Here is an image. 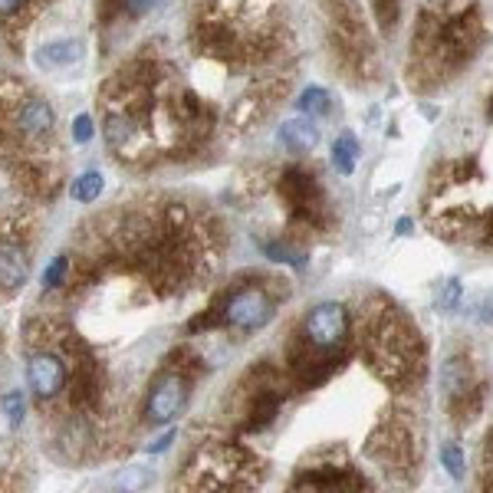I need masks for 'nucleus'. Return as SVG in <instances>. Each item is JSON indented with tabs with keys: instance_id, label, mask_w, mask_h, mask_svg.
<instances>
[{
	"instance_id": "nucleus-10",
	"label": "nucleus",
	"mask_w": 493,
	"mask_h": 493,
	"mask_svg": "<svg viewBox=\"0 0 493 493\" xmlns=\"http://www.w3.org/2000/svg\"><path fill=\"white\" fill-rule=\"evenodd\" d=\"M102 132H106L109 145L116 151H125L129 145H135V141L141 139L139 122L132 118V112H122V109H112V112H109L106 122H102Z\"/></svg>"
},
{
	"instance_id": "nucleus-29",
	"label": "nucleus",
	"mask_w": 493,
	"mask_h": 493,
	"mask_svg": "<svg viewBox=\"0 0 493 493\" xmlns=\"http://www.w3.org/2000/svg\"><path fill=\"white\" fill-rule=\"evenodd\" d=\"M20 7H23V0H0V13H4V17L13 11H20Z\"/></svg>"
},
{
	"instance_id": "nucleus-11",
	"label": "nucleus",
	"mask_w": 493,
	"mask_h": 493,
	"mask_svg": "<svg viewBox=\"0 0 493 493\" xmlns=\"http://www.w3.org/2000/svg\"><path fill=\"white\" fill-rule=\"evenodd\" d=\"M279 145L293 155H303V151H312L316 149V141H319V129L306 122V118H290V122H283L279 125Z\"/></svg>"
},
{
	"instance_id": "nucleus-12",
	"label": "nucleus",
	"mask_w": 493,
	"mask_h": 493,
	"mask_svg": "<svg viewBox=\"0 0 493 493\" xmlns=\"http://www.w3.org/2000/svg\"><path fill=\"white\" fill-rule=\"evenodd\" d=\"M17 125H20L23 135H46V132L53 129V109H50V102H44V99H30L27 106L17 112Z\"/></svg>"
},
{
	"instance_id": "nucleus-26",
	"label": "nucleus",
	"mask_w": 493,
	"mask_h": 493,
	"mask_svg": "<svg viewBox=\"0 0 493 493\" xmlns=\"http://www.w3.org/2000/svg\"><path fill=\"white\" fill-rule=\"evenodd\" d=\"M161 0H122V7H129L132 17H141V13H149L151 7H158Z\"/></svg>"
},
{
	"instance_id": "nucleus-28",
	"label": "nucleus",
	"mask_w": 493,
	"mask_h": 493,
	"mask_svg": "<svg viewBox=\"0 0 493 493\" xmlns=\"http://www.w3.org/2000/svg\"><path fill=\"white\" fill-rule=\"evenodd\" d=\"M125 477H129V481H125V487H141V477H149V473L139 471V467H132V471L125 473Z\"/></svg>"
},
{
	"instance_id": "nucleus-4",
	"label": "nucleus",
	"mask_w": 493,
	"mask_h": 493,
	"mask_svg": "<svg viewBox=\"0 0 493 493\" xmlns=\"http://www.w3.org/2000/svg\"><path fill=\"white\" fill-rule=\"evenodd\" d=\"M277 316V300L263 287H246L237 290L221 303V322L237 326V329H263Z\"/></svg>"
},
{
	"instance_id": "nucleus-23",
	"label": "nucleus",
	"mask_w": 493,
	"mask_h": 493,
	"mask_svg": "<svg viewBox=\"0 0 493 493\" xmlns=\"http://www.w3.org/2000/svg\"><path fill=\"white\" fill-rule=\"evenodd\" d=\"M66 267H69V257H56L53 263H50V270L44 273V290H56V287L63 283Z\"/></svg>"
},
{
	"instance_id": "nucleus-24",
	"label": "nucleus",
	"mask_w": 493,
	"mask_h": 493,
	"mask_svg": "<svg viewBox=\"0 0 493 493\" xmlns=\"http://www.w3.org/2000/svg\"><path fill=\"white\" fill-rule=\"evenodd\" d=\"M23 401H27V398H23V392H11V395L4 398V411H7V418H11L13 428H17V424L23 421V408H27Z\"/></svg>"
},
{
	"instance_id": "nucleus-5",
	"label": "nucleus",
	"mask_w": 493,
	"mask_h": 493,
	"mask_svg": "<svg viewBox=\"0 0 493 493\" xmlns=\"http://www.w3.org/2000/svg\"><path fill=\"white\" fill-rule=\"evenodd\" d=\"M188 395H191V378L184 368H174V372H165V376L155 382V388L149 392V401H145V421L149 424H168L182 415L188 408Z\"/></svg>"
},
{
	"instance_id": "nucleus-13",
	"label": "nucleus",
	"mask_w": 493,
	"mask_h": 493,
	"mask_svg": "<svg viewBox=\"0 0 493 493\" xmlns=\"http://www.w3.org/2000/svg\"><path fill=\"white\" fill-rule=\"evenodd\" d=\"M279 408H283V398L279 392H257L254 401H250V415H246V431H263L267 424H273L279 415Z\"/></svg>"
},
{
	"instance_id": "nucleus-8",
	"label": "nucleus",
	"mask_w": 493,
	"mask_h": 493,
	"mask_svg": "<svg viewBox=\"0 0 493 493\" xmlns=\"http://www.w3.org/2000/svg\"><path fill=\"white\" fill-rule=\"evenodd\" d=\"M368 483L352 471L343 467H312L306 473H296L293 490H365Z\"/></svg>"
},
{
	"instance_id": "nucleus-14",
	"label": "nucleus",
	"mask_w": 493,
	"mask_h": 493,
	"mask_svg": "<svg viewBox=\"0 0 493 493\" xmlns=\"http://www.w3.org/2000/svg\"><path fill=\"white\" fill-rule=\"evenodd\" d=\"M440 388H444L448 398H457L471 388V365H467V359L454 355V359L444 362V368H440Z\"/></svg>"
},
{
	"instance_id": "nucleus-7",
	"label": "nucleus",
	"mask_w": 493,
	"mask_h": 493,
	"mask_svg": "<svg viewBox=\"0 0 493 493\" xmlns=\"http://www.w3.org/2000/svg\"><path fill=\"white\" fill-rule=\"evenodd\" d=\"M27 376H30L33 395L40 401H50L66 385V365L53 352H36L30 359V365H27Z\"/></svg>"
},
{
	"instance_id": "nucleus-1",
	"label": "nucleus",
	"mask_w": 493,
	"mask_h": 493,
	"mask_svg": "<svg viewBox=\"0 0 493 493\" xmlns=\"http://www.w3.org/2000/svg\"><path fill=\"white\" fill-rule=\"evenodd\" d=\"M365 362L372 365L378 378H385L388 385H411L421 372V339L405 319V312L395 310L392 303L376 306V312L365 319L359 333Z\"/></svg>"
},
{
	"instance_id": "nucleus-30",
	"label": "nucleus",
	"mask_w": 493,
	"mask_h": 493,
	"mask_svg": "<svg viewBox=\"0 0 493 493\" xmlns=\"http://www.w3.org/2000/svg\"><path fill=\"white\" fill-rule=\"evenodd\" d=\"M411 230H415V227H411V221H408V217H401V221H398V237H408Z\"/></svg>"
},
{
	"instance_id": "nucleus-3",
	"label": "nucleus",
	"mask_w": 493,
	"mask_h": 493,
	"mask_svg": "<svg viewBox=\"0 0 493 493\" xmlns=\"http://www.w3.org/2000/svg\"><path fill=\"white\" fill-rule=\"evenodd\" d=\"M349 310L343 303L326 300L316 303L306 319H303V343L312 345V349H326V352H339L349 339Z\"/></svg>"
},
{
	"instance_id": "nucleus-6",
	"label": "nucleus",
	"mask_w": 493,
	"mask_h": 493,
	"mask_svg": "<svg viewBox=\"0 0 493 493\" xmlns=\"http://www.w3.org/2000/svg\"><path fill=\"white\" fill-rule=\"evenodd\" d=\"M368 457L385 471H401L411 464V434L401 424H385L368 438Z\"/></svg>"
},
{
	"instance_id": "nucleus-22",
	"label": "nucleus",
	"mask_w": 493,
	"mask_h": 493,
	"mask_svg": "<svg viewBox=\"0 0 493 493\" xmlns=\"http://www.w3.org/2000/svg\"><path fill=\"white\" fill-rule=\"evenodd\" d=\"M398 11H401V0H376V17L382 30H392L398 23Z\"/></svg>"
},
{
	"instance_id": "nucleus-19",
	"label": "nucleus",
	"mask_w": 493,
	"mask_h": 493,
	"mask_svg": "<svg viewBox=\"0 0 493 493\" xmlns=\"http://www.w3.org/2000/svg\"><path fill=\"white\" fill-rule=\"evenodd\" d=\"M296 106H300V112H310V116H326V112L333 109V96L322 86H310V89H303V96L296 99Z\"/></svg>"
},
{
	"instance_id": "nucleus-17",
	"label": "nucleus",
	"mask_w": 493,
	"mask_h": 493,
	"mask_svg": "<svg viewBox=\"0 0 493 493\" xmlns=\"http://www.w3.org/2000/svg\"><path fill=\"white\" fill-rule=\"evenodd\" d=\"M263 254H267L273 263H287V267H296V270H303L310 263V254L293 250L290 244H279V240H267V244H263Z\"/></svg>"
},
{
	"instance_id": "nucleus-31",
	"label": "nucleus",
	"mask_w": 493,
	"mask_h": 493,
	"mask_svg": "<svg viewBox=\"0 0 493 493\" xmlns=\"http://www.w3.org/2000/svg\"><path fill=\"white\" fill-rule=\"evenodd\" d=\"M487 471H493V440H490V448H487Z\"/></svg>"
},
{
	"instance_id": "nucleus-2",
	"label": "nucleus",
	"mask_w": 493,
	"mask_h": 493,
	"mask_svg": "<svg viewBox=\"0 0 493 493\" xmlns=\"http://www.w3.org/2000/svg\"><path fill=\"white\" fill-rule=\"evenodd\" d=\"M279 194H283V201H287V207H290V214L296 221H306V224H316V227H322L329 221L326 194H322L319 182L310 172L287 168L283 178H279Z\"/></svg>"
},
{
	"instance_id": "nucleus-20",
	"label": "nucleus",
	"mask_w": 493,
	"mask_h": 493,
	"mask_svg": "<svg viewBox=\"0 0 493 493\" xmlns=\"http://www.w3.org/2000/svg\"><path fill=\"white\" fill-rule=\"evenodd\" d=\"M461 296H464L461 279L450 277V279H444V283H440V290H438V300H434V306H438L440 312H454L457 306H461Z\"/></svg>"
},
{
	"instance_id": "nucleus-9",
	"label": "nucleus",
	"mask_w": 493,
	"mask_h": 493,
	"mask_svg": "<svg viewBox=\"0 0 493 493\" xmlns=\"http://www.w3.org/2000/svg\"><path fill=\"white\" fill-rule=\"evenodd\" d=\"M30 277V257L17 244L0 246V293L20 290Z\"/></svg>"
},
{
	"instance_id": "nucleus-16",
	"label": "nucleus",
	"mask_w": 493,
	"mask_h": 493,
	"mask_svg": "<svg viewBox=\"0 0 493 493\" xmlns=\"http://www.w3.org/2000/svg\"><path fill=\"white\" fill-rule=\"evenodd\" d=\"M83 56V44L79 40H63V44H46L36 50V60L44 66H66V63H76Z\"/></svg>"
},
{
	"instance_id": "nucleus-21",
	"label": "nucleus",
	"mask_w": 493,
	"mask_h": 493,
	"mask_svg": "<svg viewBox=\"0 0 493 493\" xmlns=\"http://www.w3.org/2000/svg\"><path fill=\"white\" fill-rule=\"evenodd\" d=\"M440 464H444V471L454 477V481H461L464 477V450L457 444H444L440 448Z\"/></svg>"
},
{
	"instance_id": "nucleus-25",
	"label": "nucleus",
	"mask_w": 493,
	"mask_h": 493,
	"mask_svg": "<svg viewBox=\"0 0 493 493\" xmlns=\"http://www.w3.org/2000/svg\"><path fill=\"white\" fill-rule=\"evenodd\" d=\"M73 139L79 141V145H86V141L93 139V118H89V116H76V122H73Z\"/></svg>"
},
{
	"instance_id": "nucleus-18",
	"label": "nucleus",
	"mask_w": 493,
	"mask_h": 493,
	"mask_svg": "<svg viewBox=\"0 0 493 493\" xmlns=\"http://www.w3.org/2000/svg\"><path fill=\"white\" fill-rule=\"evenodd\" d=\"M102 188H106V182H102V174L99 172H86V174H79L73 182V201L79 204H89V201H96L99 194H102Z\"/></svg>"
},
{
	"instance_id": "nucleus-15",
	"label": "nucleus",
	"mask_w": 493,
	"mask_h": 493,
	"mask_svg": "<svg viewBox=\"0 0 493 493\" xmlns=\"http://www.w3.org/2000/svg\"><path fill=\"white\" fill-rule=\"evenodd\" d=\"M355 161H359V139H355L352 132H343L333 145V168L343 178H349L355 172Z\"/></svg>"
},
{
	"instance_id": "nucleus-27",
	"label": "nucleus",
	"mask_w": 493,
	"mask_h": 493,
	"mask_svg": "<svg viewBox=\"0 0 493 493\" xmlns=\"http://www.w3.org/2000/svg\"><path fill=\"white\" fill-rule=\"evenodd\" d=\"M172 440H174V431H168L165 438H158L155 444H151V454H161V450H168V448H172Z\"/></svg>"
}]
</instances>
